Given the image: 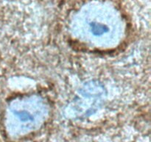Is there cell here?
Returning a JSON list of instances; mask_svg holds the SVG:
<instances>
[{"mask_svg":"<svg viewBox=\"0 0 151 142\" xmlns=\"http://www.w3.org/2000/svg\"><path fill=\"white\" fill-rule=\"evenodd\" d=\"M88 25H89L90 32L94 36H104L105 34L108 33L109 31V27L101 22L93 21V22H90Z\"/></svg>","mask_w":151,"mask_h":142,"instance_id":"obj_1","label":"cell"},{"mask_svg":"<svg viewBox=\"0 0 151 142\" xmlns=\"http://www.w3.org/2000/svg\"><path fill=\"white\" fill-rule=\"evenodd\" d=\"M16 115H17L18 118L21 120L22 121H33L34 118L33 115L30 113V112H27L26 110H22V111H17L16 112Z\"/></svg>","mask_w":151,"mask_h":142,"instance_id":"obj_2","label":"cell"}]
</instances>
